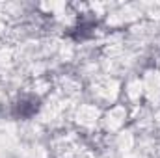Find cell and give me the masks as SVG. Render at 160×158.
Here are the masks:
<instances>
[{"instance_id":"1","label":"cell","mask_w":160,"mask_h":158,"mask_svg":"<svg viewBox=\"0 0 160 158\" xmlns=\"http://www.w3.org/2000/svg\"><path fill=\"white\" fill-rule=\"evenodd\" d=\"M39 110V99L34 95H24L13 104V116L17 119H30Z\"/></svg>"}]
</instances>
